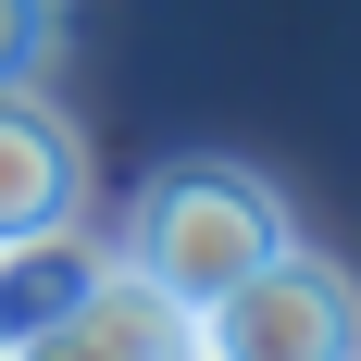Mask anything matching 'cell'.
<instances>
[{"instance_id": "1", "label": "cell", "mask_w": 361, "mask_h": 361, "mask_svg": "<svg viewBox=\"0 0 361 361\" xmlns=\"http://www.w3.org/2000/svg\"><path fill=\"white\" fill-rule=\"evenodd\" d=\"M299 237L287 187L262 175V162H224V149H200V162H162V175L125 200V237H112V262L125 274H149L162 299H224L237 274H262V262Z\"/></svg>"}, {"instance_id": "2", "label": "cell", "mask_w": 361, "mask_h": 361, "mask_svg": "<svg viewBox=\"0 0 361 361\" xmlns=\"http://www.w3.org/2000/svg\"><path fill=\"white\" fill-rule=\"evenodd\" d=\"M187 349L200 361H361V287L287 237L262 274H237L224 299L187 312Z\"/></svg>"}, {"instance_id": "3", "label": "cell", "mask_w": 361, "mask_h": 361, "mask_svg": "<svg viewBox=\"0 0 361 361\" xmlns=\"http://www.w3.org/2000/svg\"><path fill=\"white\" fill-rule=\"evenodd\" d=\"M87 212V137L37 75H0V237H50Z\"/></svg>"}, {"instance_id": "4", "label": "cell", "mask_w": 361, "mask_h": 361, "mask_svg": "<svg viewBox=\"0 0 361 361\" xmlns=\"http://www.w3.org/2000/svg\"><path fill=\"white\" fill-rule=\"evenodd\" d=\"M100 262H112V237H87V212L50 224V237H0V336L63 324L75 299L100 287Z\"/></svg>"}, {"instance_id": "5", "label": "cell", "mask_w": 361, "mask_h": 361, "mask_svg": "<svg viewBox=\"0 0 361 361\" xmlns=\"http://www.w3.org/2000/svg\"><path fill=\"white\" fill-rule=\"evenodd\" d=\"M75 324L100 336L112 361H187V299H162L149 274H125V262H100V287L75 299Z\"/></svg>"}, {"instance_id": "6", "label": "cell", "mask_w": 361, "mask_h": 361, "mask_svg": "<svg viewBox=\"0 0 361 361\" xmlns=\"http://www.w3.org/2000/svg\"><path fill=\"white\" fill-rule=\"evenodd\" d=\"M63 50V0H0V75H50Z\"/></svg>"}, {"instance_id": "7", "label": "cell", "mask_w": 361, "mask_h": 361, "mask_svg": "<svg viewBox=\"0 0 361 361\" xmlns=\"http://www.w3.org/2000/svg\"><path fill=\"white\" fill-rule=\"evenodd\" d=\"M0 361H112V349L63 312V324H37V336H0Z\"/></svg>"}, {"instance_id": "8", "label": "cell", "mask_w": 361, "mask_h": 361, "mask_svg": "<svg viewBox=\"0 0 361 361\" xmlns=\"http://www.w3.org/2000/svg\"><path fill=\"white\" fill-rule=\"evenodd\" d=\"M187 361H200V349H187Z\"/></svg>"}]
</instances>
